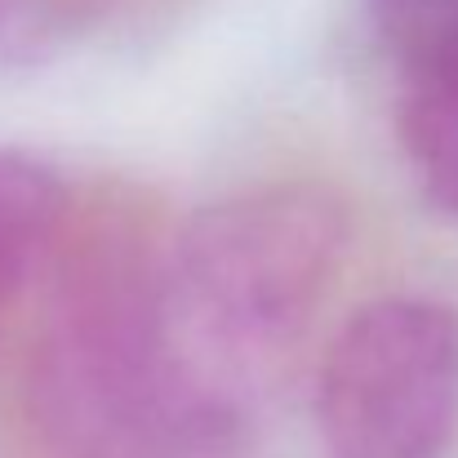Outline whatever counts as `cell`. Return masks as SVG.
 <instances>
[{"instance_id": "obj_1", "label": "cell", "mask_w": 458, "mask_h": 458, "mask_svg": "<svg viewBox=\"0 0 458 458\" xmlns=\"http://www.w3.org/2000/svg\"><path fill=\"white\" fill-rule=\"evenodd\" d=\"M347 209L307 182L200 209L160 259V334L182 396L227 423V401L316 320L347 263Z\"/></svg>"}, {"instance_id": "obj_2", "label": "cell", "mask_w": 458, "mask_h": 458, "mask_svg": "<svg viewBox=\"0 0 458 458\" xmlns=\"http://www.w3.org/2000/svg\"><path fill=\"white\" fill-rule=\"evenodd\" d=\"M156 276L134 232L81 241L63 263L31 352V405L63 445L143 454L223 428L174 383Z\"/></svg>"}, {"instance_id": "obj_3", "label": "cell", "mask_w": 458, "mask_h": 458, "mask_svg": "<svg viewBox=\"0 0 458 458\" xmlns=\"http://www.w3.org/2000/svg\"><path fill=\"white\" fill-rule=\"evenodd\" d=\"M325 458H441L458 437V311L396 294L365 303L316 378Z\"/></svg>"}, {"instance_id": "obj_4", "label": "cell", "mask_w": 458, "mask_h": 458, "mask_svg": "<svg viewBox=\"0 0 458 458\" xmlns=\"http://www.w3.org/2000/svg\"><path fill=\"white\" fill-rule=\"evenodd\" d=\"M67 218L63 178L27 152H0V338L45 272Z\"/></svg>"}, {"instance_id": "obj_5", "label": "cell", "mask_w": 458, "mask_h": 458, "mask_svg": "<svg viewBox=\"0 0 458 458\" xmlns=\"http://www.w3.org/2000/svg\"><path fill=\"white\" fill-rule=\"evenodd\" d=\"M396 134L423 196L458 214V54L396 72Z\"/></svg>"}, {"instance_id": "obj_6", "label": "cell", "mask_w": 458, "mask_h": 458, "mask_svg": "<svg viewBox=\"0 0 458 458\" xmlns=\"http://www.w3.org/2000/svg\"><path fill=\"white\" fill-rule=\"evenodd\" d=\"M360 4L396 72H410L441 54H458V0H360Z\"/></svg>"}, {"instance_id": "obj_7", "label": "cell", "mask_w": 458, "mask_h": 458, "mask_svg": "<svg viewBox=\"0 0 458 458\" xmlns=\"http://www.w3.org/2000/svg\"><path fill=\"white\" fill-rule=\"evenodd\" d=\"M22 40H27V31H22V13L13 9V0H0V58L18 54Z\"/></svg>"}]
</instances>
